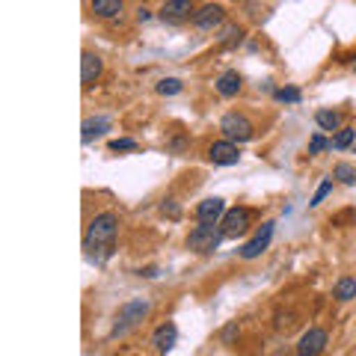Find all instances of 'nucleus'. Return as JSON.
Masks as SVG:
<instances>
[{"label": "nucleus", "instance_id": "obj_21", "mask_svg": "<svg viewBox=\"0 0 356 356\" xmlns=\"http://www.w3.org/2000/svg\"><path fill=\"white\" fill-rule=\"evenodd\" d=\"M158 95H178L184 89V83L178 81V77H163V81H158Z\"/></svg>", "mask_w": 356, "mask_h": 356}, {"label": "nucleus", "instance_id": "obj_14", "mask_svg": "<svg viewBox=\"0 0 356 356\" xmlns=\"http://www.w3.org/2000/svg\"><path fill=\"white\" fill-rule=\"evenodd\" d=\"M110 128H113V122H110L107 116H89L86 122H83V134H81V140L83 143H92L95 137H102V134L104 131H110Z\"/></svg>", "mask_w": 356, "mask_h": 356}, {"label": "nucleus", "instance_id": "obj_9", "mask_svg": "<svg viewBox=\"0 0 356 356\" xmlns=\"http://www.w3.org/2000/svg\"><path fill=\"white\" fill-rule=\"evenodd\" d=\"M208 161L214 166H232V163L241 161V152H238L235 143L220 140V143H211V146H208Z\"/></svg>", "mask_w": 356, "mask_h": 356}, {"label": "nucleus", "instance_id": "obj_17", "mask_svg": "<svg viewBox=\"0 0 356 356\" xmlns=\"http://www.w3.org/2000/svg\"><path fill=\"white\" fill-rule=\"evenodd\" d=\"M332 297L341 300V303L353 300L356 297V280H353V276H341V280L336 282V288H332Z\"/></svg>", "mask_w": 356, "mask_h": 356}, {"label": "nucleus", "instance_id": "obj_8", "mask_svg": "<svg viewBox=\"0 0 356 356\" xmlns=\"http://www.w3.org/2000/svg\"><path fill=\"white\" fill-rule=\"evenodd\" d=\"M222 217H226V202H222L220 196H211L205 202L196 205L199 226H217V222H222Z\"/></svg>", "mask_w": 356, "mask_h": 356}, {"label": "nucleus", "instance_id": "obj_2", "mask_svg": "<svg viewBox=\"0 0 356 356\" xmlns=\"http://www.w3.org/2000/svg\"><path fill=\"white\" fill-rule=\"evenodd\" d=\"M220 131H222V137H226L229 143H250L255 137V125L243 116V113H226L220 119Z\"/></svg>", "mask_w": 356, "mask_h": 356}, {"label": "nucleus", "instance_id": "obj_13", "mask_svg": "<svg viewBox=\"0 0 356 356\" xmlns=\"http://www.w3.org/2000/svg\"><path fill=\"white\" fill-rule=\"evenodd\" d=\"M98 77H102V57H95L92 51H83V57H81V83L89 89Z\"/></svg>", "mask_w": 356, "mask_h": 356}, {"label": "nucleus", "instance_id": "obj_28", "mask_svg": "<svg viewBox=\"0 0 356 356\" xmlns=\"http://www.w3.org/2000/svg\"><path fill=\"white\" fill-rule=\"evenodd\" d=\"M140 276H149L152 280V276H158V267H146V270H140Z\"/></svg>", "mask_w": 356, "mask_h": 356}, {"label": "nucleus", "instance_id": "obj_6", "mask_svg": "<svg viewBox=\"0 0 356 356\" xmlns=\"http://www.w3.org/2000/svg\"><path fill=\"white\" fill-rule=\"evenodd\" d=\"M327 344H330V332H327V330L309 327L303 336H300L297 350H300V356H318V353H324V350H327Z\"/></svg>", "mask_w": 356, "mask_h": 356}, {"label": "nucleus", "instance_id": "obj_20", "mask_svg": "<svg viewBox=\"0 0 356 356\" xmlns=\"http://www.w3.org/2000/svg\"><path fill=\"white\" fill-rule=\"evenodd\" d=\"M276 102H282V104H297L300 98H303V92H300L297 86H282V89H276L273 92Z\"/></svg>", "mask_w": 356, "mask_h": 356}, {"label": "nucleus", "instance_id": "obj_10", "mask_svg": "<svg viewBox=\"0 0 356 356\" xmlns=\"http://www.w3.org/2000/svg\"><path fill=\"white\" fill-rule=\"evenodd\" d=\"M193 15H196V9H193L191 0H166L161 6V18L170 21V24H181V21L193 18Z\"/></svg>", "mask_w": 356, "mask_h": 356}, {"label": "nucleus", "instance_id": "obj_30", "mask_svg": "<svg viewBox=\"0 0 356 356\" xmlns=\"http://www.w3.org/2000/svg\"><path fill=\"white\" fill-rule=\"evenodd\" d=\"M353 72H356V60H353Z\"/></svg>", "mask_w": 356, "mask_h": 356}, {"label": "nucleus", "instance_id": "obj_15", "mask_svg": "<svg viewBox=\"0 0 356 356\" xmlns=\"http://www.w3.org/2000/svg\"><path fill=\"white\" fill-rule=\"evenodd\" d=\"M217 92L222 95V98H235L238 92H241V74L238 72H222L220 77H217Z\"/></svg>", "mask_w": 356, "mask_h": 356}, {"label": "nucleus", "instance_id": "obj_26", "mask_svg": "<svg viewBox=\"0 0 356 356\" xmlns=\"http://www.w3.org/2000/svg\"><path fill=\"white\" fill-rule=\"evenodd\" d=\"M332 191V181H324V184H321L318 187V191H315V196H312V202L309 205H321V202H324V196Z\"/></svg>", "mask_w": 356, "mask_h": 356}, {"label": "nucleus", "instance_id": "obj_7", "mask_svg": "<svg viewBox=\"0 0 356 356\" xmlns=\"http://www.w3.org/2000/svg\"><path fill=\"white\" fill-rule=\"evenodd\" d=\"M250 220H252L250 208H232V211H226L220 229H222V235H226V238H238V235H243V232L250 229Z\"/></svg>", "mask_w": 356, "mask_h": 356}, {"label": "nucleus", "instance_id": "obj_22", "mask_svg": "<svg viewBox=\"0 0 356 356\" xmlns=\"http://www.w3.org/2000/svg\"><path fill=\"white\" fill-rule=\"evenodd\" d=\"M332 178H339L341 184H356V166H350V163H336V170H332Z\"/></svg>", "mask_w": 356, "mask_h": 356}, {"label": "nucleus", "instance_id": "obj_23", "mask_svg": "<svg viewBox=\"0 0 356 356\" xmlns=\"http://www.w3.org/2000/svg\"><path fill=\"white\" fill-rule=\"evenodd\" d=\"M161 214L170 217V220H181V208H178L175 199H163V202H161Z\"/></svg>", "mask_w": 356, "mask_h": 356}, {"label": "nucleus", "instance_id": "obj_25", "mask_svg": "<svg viewBox=\"0 0 356 356\" xmlns=\"http://www.w3.org/2000/svg\"><path fill=\"white\" fill-rule=\"evenodd\" d=\"M324 149H330V140L321 137V134H315V137H312V143H309V154H321Z\"/></svg>", "mask_w": 356, "mask_h": 356}, {"label": "nucleus", "instance_id": "obj_31", "mask_svg": "<svg viewBox=\"0 0 356 356\" xmlns=\"http://www.w3.org/2000/svg\"><path fill=\"white\" fill-rule=\"evenodd\" d=\"M297 356H300V353H297Z\"/></svg>", "mask_w": 356, "mask_h": 356}, {"label": "nucleus", "instance_id": "obj_29", "mask_svg": "<svg viewBox=\"0 0 356 356\" xmlns=\"http://www.w3.org/2000/svg\"><path fill=\"white\" fill-rule=\"evenodd\" d=\"M137 15H140V21H149V18H152V13H149V9H143V6H140Z\"/></svg>", "mask_w": 356, "mask_h": 356}, {"label": "nucleus", "instance_id": "obj_24", "mask_svg": "<svg viewBox=\"0 0 356 356\" xmlns=\"http://www.w3.org/2000/svg\"><path fill=\"white\" fill-rule=\"evenodd\" d=\"M110 149H113V152H134V149H137V140L116 137V140H110Z\"/></svg>", "mask_w": 356, "mask_h": 356}, {"label": "nucleus", "instance_id": "obj_27", "mask_svg": "<svg viewBox=\"0 0 356 356\" xmlns=\"http://www.w3.org/2000/svg\"><path fill=\"white\" fill-rule=\"evenodd\" d=\"M235 332H238V321H232V324L226 327V330H222V341H232V339H235Z\"/></svg>", "mask_w": 356, "mask_h": 356}, {"label": "nucleus", "instance_id": "obj_18", "mask_svg": "<svg viewBox=\"0 0 356 356\" xmlns=\"http://www.w3.org/2000/svg\"><path fill=\"white\" fill-rule=\"evenodd\" d=\"M92 13L102 18H113L122 13V0H92Z\"/></svg>", "mask_w": 356, "mask_h": 356}, {"label": "nucleus", "instance_id": "obj_5", "mask_svg": "<svg viewBox=\"0 0 356 356\" xmlns=\"http://www.w3.org/2000/svg\"><path fill=\"white\" fill-rule=\"evenodd\" d=\"M273 229H276V222L273 220H267V222H261V229L255 232V235L243 243L241 247V259H247V261H252V259H259V255L270 247V238H273Z\"/></svg>", "mask_w": 356, "mask_h": 356}, {"label": "nucleus", "instance_id": "obj_19", "mask_svg": "<svg viewBox=\"0 0 356 356\" xmlns=\"http://www.w3.org/2000/svg\"><path fill=\"white\" fill-rule=\"evenodd\" d=\"M356 143V131L353 128H341L336 137L330 140V149H336V152H341V149H348V146H353Z\"/></svg>", "mask_w": 356, "mask_h": 356}, {"label": "nucleus", "instance_id": "obj_12", "mask_svg": "<svg viewBox=\"0 0 356 356\" xmlns=\"http://www.w3.org/2000/svg\"><path fill=\"white\" fill-rule=\"evenodd\" d=\"M175 341H178V327L172 324V321H166V324H161L158 330L152 332V344L158 348L161 353H170L175 348Z\"/></svg>", "mask_w": 356, "mask_h": 356}, {"label": "nucleus", "instance_id": "obj_1", "mask_svg": "<svg viewBox=\"0 0 356 356\" xmlns=\"http://www.w3.org/2000/svg\"><path fill=\"white\" fill-rule=\"evenodd\" d=\"M116 235H119V217L113 211H102L89 220V229L83 235V247L89 255H95L98 261L102 259H110L113 255V247H116Z\"/></svg>", "mask_w": 356, "mask_h": 356}, {"label": "nucleus", "instance_id": "obj_4", "mask_svg": "<svg viewBox=\"0 0 356 356\" xmlns=\"http://www.w3.org/2000/svg\"><path fill=\"white\" fill-rule=\"evenodd\" d=\"M149 315V303L146 300H131V303H125L119 309V318H116V327H113V336H125V332L131 330V327H137L143 318Z\"/></svg>", "mask_w": 356, "mask_h": 356}, {"label": "nucleus", "instance_id": "obj_11", "mask_svg": "<svg viewBox=\"0 0 356 356\" xmlns=\"http://www.w3.org/2000/svg\"><path fill=\"white\" fill-rule=\"evenodd\" d=\"M222 15H226V9H222L220 3H208V6H202V9H196L193 27H199V30H214L220 21H222Z\"/></svg>", "mask_w": 356, "mask_h": 356}, {"label": "nucleus", "instance_id": "obj_3", "mask_svg": "<svg viewBox=\"0 0 356 356\" xmlns=\"http://www.w3.org/2000/svg\"><path fill=\"white\" fill-rule=\"evenodd\" d=\"M222 241H226L222 229H217V226H196L191 235H187V247H191L193 252H214Z\"/></svg>", "mask_w": 356, "mask_h": 356}, {"label": "nucleus", "instance_id": "obj_16", "mask_svg": "<svg viewBox=\"0 0 356 356\" xmlns=\"http://www.w3.org/2000/svg\"><path fill=\"white\" fill-rule=\"evenodd\" d=\"M315 122H318V128H324V131H341V113L339 110H318Z\"/></svg>", "mask_w": 356, "mask_h": 356}]
</instances>
